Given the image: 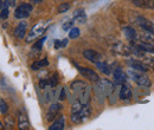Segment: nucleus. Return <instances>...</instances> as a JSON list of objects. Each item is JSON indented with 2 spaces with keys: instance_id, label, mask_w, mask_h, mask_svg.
Masks as SVG:
<instances>
[{
  "instance_id": "f257e3e1",
  "label": "nucleus",
  "mask_w": 154,
  "mask_h": 130,
  "mask_svg": "<svg viewBox=\"0 0 154 130\" xmlns=\"http://www.w3.org/2000/svg\"><path fill=\"white\" fill-rule=\"evenodd\" d=\"M71 91L74 102H79L83 105L89 104L90 101V86L87 85L84 82L76 80L71 84Z\"/></svg>"
},
{
  "instance_id": "f03ea898",
  "label": "nucleus",
  "mask_w": 154,
  "mask_h": 130,
  "mask_svg": "<svg viewBox=\"0 0 154 130\" xmlns=\"http://www.w3.org/2000/svg\"><path fill=\"white\" fill-rule=\"evenodd\" d=\"M91 115V110L89 108V105H83L81 110H78L77 112L71 113V121L75 123V124H81L83 122H85Z\"/></svg>"
},
{
  "instance_id": "7ed1b4c3",
  "label": "nucleus",
  "mask_w": 154,
  "mask_h": 130,
  "mask_svg": "<svg viewBox=\"0 0 154 130\" xmlns=\"http://www.w3.org/2000/svg\"><path fill=\"white\" fill-rule=\"evenodd\" d=\"M128 74H129V77L134 80L136 84H139L141 86H151L152 85L149 78L143 74V72H141V71H136V70L132 69V70L128 71Z\"/></svg>"
},
{
  "instance_id": "20e7f679",
  "label": "nucleus",
  "mask_w": 154,
  "mask_h": 130,
  "mask_svg": "<svg viewBox=\"0 0 154 130\" xmlns=\"http://www.w3.org/2000/svg\"><path fill=\"white\" fill-rule=\"evenodd\" d=\"M46 27H48V23H45V21H40L37 25H35V26L32 27L31 32L29 33L27 38H26V41H27V43H31V40H35L36 38H38L39 36H42V35L45 32Z\"/></svg>"
},
{
  "instance_id": "39448f33",
  "label": "nucleus",
  "mask_w": 154,
  "mask_h": 130,
  "mask_svg": "<svg viewBox=\"0 0 154 130\" xmlns=\"http://www.w3.org/2000/svg\"><path fill=\"white\" fill-rule=\"evenodd\" d=\"M32 12V5L31 4H21L16 8L14 17L17 19H24L27 18Z\"/></svg>"
},
{
  "instance_id": "423d86ee",
  "label": "nucleus",
  "mask_w": 154,
  "mask_h": 130,
  "mask_svg": "<svg viewBox=\"0 0 154 130\" xmlns=\"http://www.w3.org/2000/svg\"><path fill=\"white\" fill-rule=\"evenodd\" d=\"M78 71H79V74H82L84 78H87V79H89V80H91V82H95V83L100 82V77H98V74H97L94 70L78 66Z\"/></svg>"
},
{
  "instance_id": "0eeeda50",
  "label": "nucleus",
  "mask_w": 154,
  "mask_h": 130,
  "mask_svg": "<svg viewBox=\"0 0 154 130\" xmlns=\"http://www.w3.org/2000/svg\"><path fill=\"white\" fill-rule=\"evenodd\" d=\"M136 21H137V25L142 30H145L146 32H149L151 35H154V26L152 21H149L148 19L143 18V17H137Z\"/></svg>"
},
{
  "instance_id": "6e6552de",
  "label": "nucleus",
  "mask_w": 154,
  "mask_h": 130,
  "mask_svg": "<svg viewBox=\"0 0 154 130\" xmlns=\"http://www.w3.org/2000/svg\"><path fill=\"white\" fill-rule=\"evenodd\" d=\"M83 56L85 57L88 60H90L91 63H98L100 60H102V56L101 53H98L95 50H85L83 51Z\"/></svg>"
},
{
  "instance_id": "1a4fd4ad",
  "label": "nucleus",
  "mask_w": 154,
  "mask_h": 130,
  "mask_svg": "<svg viewBox=\"0 0 154 130\" xmlns=\"http://www.w3.org/2000/svg\"><path fill=\"white\" fill-rule=\"evenodd\" d=\"M60 109H62L60 104H57V103L51 104V107L48 109V112H46V121H49V122L54 121L55 117L58 115V112H59Z\"/></svg>"
},
{
  "instance_id": "9d476101",
  "label": "nucleus",
  "mask_w": 154,
  "mask_h": 130,
  "mask_svg": "<svg viewBox=\"0 0 154 130\" xmlns=\"http://www.w3.org/2000/svg\"><path fill=\"white\" fill-rule=\"evenodd\" d=\"M119 97L122 99V101H127L132 97V89L129 85L127 84H122L121 89H120V93H119Z\"/></svg>"
},
{
  "instance_id": "9b49d317",
  "label": "nucleus",
  "mask_w": 154,
  "mask_h": 130,
  "mask_svg": "<svg viewBox=\"0 0 154 130\" xmlns=\"http://www.w3.org/2000/svg\"><path fill=\"white\" fill-rule=\"evenodd\" d=\"M26 29H27V23L26 21L19 23V25L14 30V36L18 39H23V38L25 37V35H26Z\"/></svg>"
},
{
  "instance_id": "f8f14e48",
  "label": "nucleus",
  "mask_w": 154,
  "mask_h": 130,
  "mask_svg": "<svg viewBox=\"0 0 154 130\" xmlns=\"http://www.w3.org/2000/svg\"><path fill=\"white\" fill-rule=\"evenodd\" d=\"M74 21L77 24H85L87 21V14L83 8H78L74 12Z\"/></svg>"
},
{
  "instance_id": "ddd939ff",
  "label": "nucleus",
  "mask_w": 154,
  "mask_h": 130,
  "mask_svg": "<svg viewBox=\"0 0 154 130\" xmlns=\"http://www.w3.org/2000/svg\"><path fill=\"white\" fill-rule=\"evenodd\" d=\"M113 76H114V79L117 84H125L126 80H127V74H125L121 69H115L114 72H113Z\"/></svg>"
},
{
  "instance_id": "4468645a",
  "label": "nucleus",
  "mask_w": 154,
  "mask_h": 130,
  "mask_svg": "<svg viewBox=\"0 0 154 130\" xmlns=\"http://www.w3.org/2000/svg\"><path fill=\"white\" fill-rule=\"evenodd\" d=\"M129 65H131V68L133 69V70H136V71H141V72H147L149 69L145 65V63L141 60H132L131 63H129Z\"/></svg>"
},
{
  "instance_id": "2eb2a0df",
  "label": "nucleus",
  "mask_w": 154,
  "mask_h": 130,
  "mask_svg": "<svg viewBox=\"0 0 154 130\" xmlns=\"http://www.w3.org/2000/svg\"><path fill=\"white\" fill-rule=\"evenodd\" d=\"M44 90V95H43V98H44V102L45 103H50L54 97H55V89L54 86H46Z\"/></svg>"
},
{
  "instance_id": "dca6fc26",
  "label": "nucleus",
  "mask_w": 154,
  "mask_h": 130,
  "mask_svg": "<svg viewBox=\"0 0 154 130\" xmlns=\"http://www.w3.org/2000/svg\"><path fill=\"white\" fill-rule=\"evenodd\" d=\"M123 32H125V36H126V38H127L129 41L134 43L135 40H136V38H137V32L135 31L133 27H131V26L125 27V29H123Z\"/></svg>"
},
{
  "instance_id": "f3484780",
  "label": "nucleus",
  "mask_w": 154,
  "mask_h": 130,
  "mask_svg": "<svg viewBox=\"0 0 154 130\" xmlns=\"http://www.w3.org/2000/svg\"><path fill=\"white\" fill-rule=\"evenodd\" d=\"M133 4H134L135 6H137V7H140V8H146V10H148V8H153L154 4H152V1L151 0H131Z\"/></svg>"
},
{
  "instance_id": "a211bd4d",
  "label": "nucleus",
  "mask_w": 154,
  "mask_h": 130,
  "mask_svg": "<svg viewBox=\"0 0 154 130\" xmlns=\"http://www.w3.org/2000/svg\"><path fill=\"white\" fill-rule=\"evenodd\" d=\"M18 127L19 129L26 130L30 128V122H29V118L24 113H20L19 117H18Z\"/></svg>"
},
{
  "instance_id": "6ab92c4d",
  "label": "nucleus",
  "mask_w": 154,
  "mask_h": 130,
  "mask_svg": "<svg viewBox=\"0 0 154 130\" xmlns=\"http://www.w3.org/2000/svg\"><path fill=\"white\" fill-rule=\"evenodd\" d=\"M64 127H65V118H64V116H60L59 118H57L52 124H51V127L49 128L50 130H63L64 129Z\"/></svg>"
},
{
  "instance_id": "aec40b11",
  "label": "nucleus",
  "mask_w": 154,
  "mask_h": 130,
  "mask_svg": "<svg viewBox=\"0 0 154 130\" xmlns=\"http://www.w3.org/2000/svg\"><path fill=\"white\" fill-rule=\"evenodd\" d=\"M114 50H115L117 53L122 55V56H129L132 53V49H129L128 46H126L123 44H120V43L114 47Z\"/></svg>"
},
{
  "instance_id": "412c9836",
  "label": "nucleus",
  "mask_w": 154,
  "mask_h": 130,
  "mask_svg": "<svg viewBox=\"0 0 154 130\" xmlns=\"http://www.w3.org/2000/svg\"><path fill=\"white\" fill-rule=\"evenodd\" d=\"M96 66L102 74H112V71H110V66H109L106 62H103V60H100L98 63H96Z\"/></svg>"
},
{
  "instance_id": "4be33fe9",
  "label": "nucleus",
  "mask_w": 154,
  "mask_h": 130,
  "mask_svg": "<svg viewBox=\"0 0 154 130\" xmlns=\"http://www.w3.org/2000/svg\"><path fill=\"white\" fill-rule=\"evenodd\" d=\"M49 65V60L46 59V58H44V59H42V60H38V62H36V63H33L32 65H31V69L32 70H39L40 68H44V66H48Z\"/></svg>"
},
{
  "instance_id": "5701e85b",
  "label": "nucleus",
  "mask_w": 154,
  "mask_h": 130,
  "mask_svg": "<svg viewBox=\"0 0 154 130\" xmlns=\"http://www.w3.org/2000/svg\"><path fill=\"white\" fill-rule=\"evenodd\" d=\"M142 62L145 63V65H146L148 69H152V70H154V58H153V57L143 56V57H142Z\"/></svg>"
},
{
  "instance_id": "b1692460",
  "label": "nucleus",
  "mask_w": 154,
  "mask_h": 130,
  "mask_svg": "<svg viewBox=\"0 0 154 130\" xmlns=\"http://www.w3.org/2000/svg\"><path fill=\"white\" fill-rule=\"evenodd\" d=\"M45 40H46V37H43L42 39H39L38 41H36V43L33 44V46H32V50H33V51H40Z\"/></svg>"
},
{
  "instance_id": "393cba45",
  "label": "nucleus",
  "mask_w": 154,
  "mask_h": 130,
  "mask_svg": "<svg viewBox=\"0 0 154 130\" xmlns=\"http://www.w3.org/2000/svg\"><path fill=\"white\" fill-rule=\"evenodd\" d=\"M69 31H70V32H69V38H71V39H76V38L79 37V35H81V31H79L78 27H71Z\"/></svg>"
},
{
  "instance_id": "a878e982",
  "label": "nucleus",
  "mask_w": 154,
  "mask_h": 130,
  "mask_svg": "<svg viewBox=\"0 0 154 130\" xmlns=\"http://www.w3.org/2000/svg\"><path fill=\"white\" fill-rule=\"evenodd\" d=\"M69 8H70V4H68V2H63V4L59 5V7H58V12H59V13H64V12H66Z\"/></svg>"
},
{
  "instance_id": "bb28decb",
  "label": "nucleus",
  "mask_w": 154,
  "mask_h": 130,
  "mask_svg": "<svg viewBox=\"0 0 154 130\" xmlns=\"http://www.w3.org/2000/svg\"><path fill=\"white\" fill-rule=\"evenodd\" d=\"M7 17H8V6L4 5V7L0 10V18L6 19Z\"/></svg>"
},
{
  "instance_id": "cd10ccee",
  "label": "nucleus",
  "mask_w": 154,
  "mask_h": 130,
  "mask_svg": "<svg viewBox=\"0 0 154 130\" xmlns=\"http://www.w3.org/2000/svg\"><path fill=\"white\" fill-rule=\"evenodd\" d=\"M72 25H74V21H65L63 25H62V29L64 30V31H69L71 27H72Z\"/></svg>"
},
{
  "instance_id": "c85d7f7f",
  "label": "nucleus",
  "mask_w": 154,
  "mask_h": 130,
  "mask_svg": "<svg viewBox=\"0 0 154 130\" xmlns=\"http://www.w3.org/2000/svg\"><path fill=\"white\" fill-rule=\"evenodd\" d=\"M0 111L2 112V113H6L7 112V104L2 99H0Z\"/></svg>"
},
{
  "instance_id": "c756f323",
  "label": "nucleus",
  "mask_w": 154,
  "mask_h": 130,
  "mask_svg": "<svg viewBox=\"0 0 154 130\" xmlns=\"http://www.w3.org/2000/svg\"><path fill=\"white\" fill-rule=\"evenodd\" d=\"M58 99L59 101H64L65 99V89H60V93L58 96Z\"/></svg>"
},
{
  "instance_id": "7c9ffc66",
  "label": "nucleus",
  "mask_w": 154,
  "mask_h": 130,
  "mask_svg": "<svg viewBox=\"0 0 154 130\" xmlns=\"http://www.w3.org/2000/svg\"><path fill=\"white\" fill-rule=\"evenodd\" d=\"M5 5L6 6H14L16 5V1L14 0H5Z\"/></svg>"
},
{
  "instance_id": "2f4dec72",
  "label": "nucleus",
  "mask_w": 154,
  "mask_h": 130,
  "mask_svg": "<svg viewBox=\"0 0 154 130\" xmlns=\"http://www.w3.org/2000/svg\"><path fill=\"white\" fill-rule=\"evenodd\" d=\"M55 47L56 49L62 47V40H55Z\"/></svg>"
},
{
  "instance_id": "473e14b6",
  "label": "nucleus",
  "mask_w": 154,
  "mask_h": 130,
  "mask_svg": "<svg viewBox=\"0 0 154 130\" xmlns=\"http://www.w3.org/2000/svg\"><path fill=\"white\" fill-rule=\"evenodd\" d=\"M68 45V39H63L62 40V47H64V46H66Z\"/></svg>"
},
{
  "instance_id": "72a5a7b5",
  "label": "nucleus",
  "mask_w": 154,
  "mask_h": 130,
  "mask_svg": "<svg viewBox=\"0 0 154 130\" xmlns=\"http://www.w3.org/2000/svg\"><path fill=\"white\" fill-rule=\"evenodd\" d=\"M40 1H43V0H31V2H33V4H37V2H40Z\"/></svg>"
},
{
  "instance_id": "f704fd0d",
  "label": "nucleus",
  "mask_w": 154,
  "mask_h": 130,
  "mask_svg": "<svg viewBox=\"0 0 154 130\" xmlns=\"http://www.w3.org/2000/svg\"><path fill=\"white\" fill-rule=\"evenodd\" d=\"M2 8V0H0V10Z\"/></svg>"
},
{
  "instance_id": "c9c22d12",
  "label": "nucleus",
  "mask_w": 154,
  "mask_h": 130,
  "mask_svg": "<svg viewBox=\"0 0 154 130\" xmlns=\"http://www.w3.org/2000/svg\"><path fill=\"white\" fill-rule=\"evenodd\" d=\"M0 127H1V122H0Z\"/></svg>"
},
{
  "instance_id": "e433bc0d",
  "label": "nucleus",
  "mask_w": 154,
  "mask_h": 130,
  "mask_svg": "<svg viewBox=\"0 0 154 130\" xmlns=\"http://www.w3.org/2000/svg\"><path fill=\"white\" fill-rule=\"evenodd\" d=\"M153 26H154V23H153Z\"/></svg>"
},
{
  "instance_id": "4c0bfd02",
  "label": "nucleus",
  "mask_w": 154,
  "mask_h": 130,
  "mask_svg": "<svg viewBox=\"0 0 154 130\" xmlns=\"http://www.w3.org/2000/svg\"><path fill=\"white\" fill-rule=\"evenodd\" d=\"M153 4H154V1H153Z\"/></svg>"
}]
</instances>
